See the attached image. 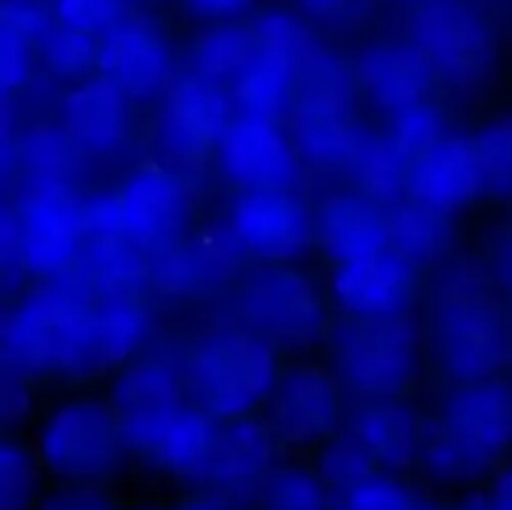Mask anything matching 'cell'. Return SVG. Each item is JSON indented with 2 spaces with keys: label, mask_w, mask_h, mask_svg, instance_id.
<instances>
[{
  "label": "cell",
  "mask_w": 512,
  "mask_h": 510,
  "mask_svg": "<svg viewBox=\"0 0 512 510\" xmlns=\"http://www.w3.org/2000/svg\"><path fill=\"white\" fill-rule=\"evenodd\" d=\"M328 485L318 473L285 465L270 470L258 488L260 510H333L328 498Z\"/></svg>",
  "instance_id": "cell-33"
},
{
  "label": "cell",
  "mask_w": 512,
  "mask_h": 510,
  "mask_svg": "<svg viewBox=\"0 0 512 510\" xmlns=\"http://www.w3.org/2000/svg\"><path fill=\"white\" fill-rule=\"evenodd\" d=\"M230 125V105L213 83L203 78L178 80L168 90L165 108L153 133L155 165L183 173L200 168L223 130Z\"/></svg>",
  "instance_id": "cell-7"
},
{
  "label": "cell",
  "mask_w": 512,
  "mask_h": 510,
  "mask_svg": "<svg viewBox=\"0 0 512 510\" xmlns=\"http://www.w3.org/2000/svg\"><path fill=\"white\" fill-rule=\"evenodd\" d=\"M290 130L298 153L323 170H348L360 148L348 120V103L295 100Z\"/></svg>",
  "instance_id": "cell-23"
},
{
  "label": "cell",
  "mask_w": 512,
  "mask_h": 510,
  "mask_svg": "<svg viewBox=\"0 0 512 510\" xmlns=\"http://www.w3.org/2000/svg\"><path fill=\"white\" fill-rule=\"evenodd\" d=\"M253 25L258 30L260 53L293 70L295 78L325 53L323 43L315 38L313 30L303 20L283 10H270L260 15Z\"/></svg>",
  "instance_id": "cell-32"
},
{
  "label": "cell",
  "mask_w": 512,
  "mask_h": 510,
  "mask_svg": "<svg viewBox=\"0 0 512 510\" xmlns=\"http://www.w3.org/2000/svg\"><path fill=\"white\" fill-rule=\"evenodd\" d=\"M30 395L25 388V378L13 373H3V388H0V413L5 425H15L28 415Z\"/></svg>",
  "instance_id": "cell-45"
},
{
  "label": "cell",
  "mask_w": 512,
  "mask_h": 510,
  "mask_svg": "<svg viewBox=\"0 0 512 510\" xmlns=\"http://www.w3.org/2000/svg\"><path fill=\"white\" fill-rule=\"evenodd\" d=\"M275 455V433L270 425L260 423L253 415L225 420L215 430L208 460L200 470V485H210L223 493L243 498L250 490H258L270 475Z\"/></svg>",
  "instance_id": "cell-18"
},
{
  "label": "cell",
  "mask_w": 512,
  "mask_h": 510,
  "mask_svg": "<svg viewBox=\"0 0 512 510\" xmlns=\"http://www.w3.org/2000/svg\"><path fill=\"white\" fill-rule=\"evenodd\" d=\"M95 68L125 98H150L168 80L170 53L150 25L123 18L100 38Z\"/></svg>",
  "instance_id": "cell-19"
},
{
  "label": "cell",
  "mask_w": 512,
  "mask_h": 510,
  "mask_svg": "<svg viewBox=\"0 0 512 510\" xmlns=\"http://www.w3.org/2000/svg\"><path fill=\"white\" fill-rule=\"evenodd\" d=\"M335 510H440L438 505L410 493L390 475H373L355 488L340 493Z\"/></svg>",
  "instance_id": "cell-38"
},
{
  "label": "cell",
  "mask_w": 512,
  "mask_h": 510,
  "mask_svg": "<svg viewBox=\"0 0 512 510\" xmlns=\"http://www.w3.org/2000/svg\"><path fill=\"white\" fill-rule=\"evenodd\" d=\"M315 473L320 475V480L328 488L345 493V490L355 488L363 480L378 475V463L348 433L343 438H335L330 443H325V448L318 455V468H315Z\"/></svg>",
  "instance_id": "cell-36"
},
{
  "label": "cell",
  "mask_w": 512,
  "mask_h": 510,
  "mask_svg": "<svg viewBox=\"0 0 512 510\" xmlns=\"http://www.w3.org/2000/svg\"><path fill=\"white\" fill-rule=\"evenodd\" d=\"M443 138V118L428 103L413 105V108H405L400 113H395L388 135V140L408 160V165L418 163Z\"/></svg>",
  "instance_id": "cell-37"
},
{
  "label": "cell",
  "mask_w": 512,
  "mask_h": 510,
  "mask_svg": "<svg viewBox=\"0 0 512 510\" xmlns=\"http://www.w3.org/2000/svg\"><path fill=\"white\" fill-rule=\"evenodd\" d=\"M125 448L170 475L198 478L208 460L215 430L200 410L188 405L120 415Z\"/></svg>",
  "instance_id": "cell-10"
},
{
  "label": "cell",
  "mask_w": 512,
  "mask_h": 510,
  "mask_svg": "<svg viewBox=\"0 0 512 510\" xmlns=\"http://www.w3.org/2000/svg\"><path fill=\"white\" fill-rule=\"evenodd\" d=\"M65 130L80 148L115 153L130 138L128 98L108 80H88L65 100Z\"/></svg>",
  "instance_id": "cell-22"
},
{
  "label": "cell",
  "mask_w": 512,
  "mask_h": 510,
  "mask_svg": "<svg viewBox=\"0 0 512 510\" xmlns=\"http://www.w3.org/2000/svg\"><path fill=\"white\" fill-rule=\"evenodd\" d=\"M183 368L195 395L223 420L248 418L280 380L270 340L235 325H218L200 335Z\"/></svg>",
  "instance_id": "cell-3"
},
{
  "label": "cell",
  "mask_w": 512,
  "mask_h": 510,
  "mask_svg": "<svg viewBox=\"0 0 512 510\" xmlns=\"http://www.w3.org/2000/svg\"><path fill=\"white\" fill-rule=\"evenodd\" d=\"M308 13L320 15V18H343L355 8L358 0H298Z\"/></svg>",
  "instance_id": "cell-48"
},
{
  "label": "cell",
  "mask_w": 512,
  "mask_h": 510,
  "mask_svg": "<svg viewBox=\"0 0 512 510\" xmlns=\"http://www.w3.org/2000/svg\"><path fill=\"white\" fill-rule=\"evenodd\" d=\"M240 310L255 333L285 345H305L323 325V300L303 273L270 263L240 288Z\"/></svg>",
  "instance_id": "cell-9"
},
{
  "label": "cell",
  "mask_w": 512,
  "mask_h": 510,
  "mask_svg": "<svg viewBox=\"0 0 512 510\" xmlns=\"http://www.w3.org/2000/svg\"><path fill=\"white\" fill-rule=\"evenodd\" d=\"M495 510H512V463L495 480V490L490 495Z\"/></svg>",
  "instance_id": "cell-49"
},
{
  "label": "cell",
  "mask_w": 512,
  "mask_h": 510,
  "mask_svg": "<svg viewBox=\"0 0 512 510\" xmlns=\"http://www.w3.org/2000/svg\"><path fill=\"white\" fill-rule=\"evenodd\" d=\"M320 240L333 263L390 248L388 213L370 198L338 195L320 208Z\"/></svg>",
  "instance_id": "cell-24"
},
{
  "label": "cell",
  "mask_w": 512,
  "mask_h": 510,
  "mask_svg": "<svg viewBox=\"0 0 512 510\" xmlns=\"http://www.w3.org/2000/svg\"><path fill=\"white\" fill-rule=\"evenodd\" d=\"M40 45H43V58L60 75H80L90 65H98L100 40L85 30L55 25Z\"/></svg>",
  "instance_id": "cell-39"
},
{
  "label": "cell",
  "mask_w": 512,
  "mask_h": 510,
  "mask_svg": "<svg viewBox=\"0 0 512 510\" xmlns=\"http://www.w3.org/2000/svg\"><path fill=\"white\" fill-rule=\"evenodd\" d=\"M343 410L338 380L320 365H295L275 388L270 428L290 443H323Z\"/></svg>",
  "instance_id": "cell-13"
},
{
  "label": "cell",
  "mask_w": 512,
  "mask_h": 510,
  "mask_svg": "<svg viewBox=\"0 0 512 510\" xmlns=\"http://www.w3.org/2000/svg\"><path fill=\"white\" fill-rule=\"evenodd\" d=\"M245 253L283 260L310 238V218L285 190H248L235 200L228 220Z\"/></svg>",
  "instance_id": "cell-17"
},
{
  "label": "cell",
  "mask_w": 512,
  "mask_h": 510,
  "mask_svg": "<svg viewBox=\"0 0 512 510\" xmlns=\"http://www.w3.org/2000/svg\"><path fill=\"white\" fill-rule=\"evenodd\" d=\"M415 288V263L390 248L333 263V293L350 315L403 313Z\"/></svg>",
  "instance_id": "cell-14"
},
{
  "label": "cell",
  "mask_w": 512,
  "mask_h": 510,
  "mask_svg": "<svg viewBox=\"0 0 512 510\" xmlns=\"http://www.w3.org/2000/svg\"><path fill=\"white\" fill-rule=\"evenodd\" d=\"M40 460L33 448L13 438L0 448V510H33L38 503Z\"/></svg>",
  "instance_id": "cell-35"
},
{
  "label": "cell",
  "mask_w": 512,
  "mask_h": 510,
  "mask_svg": "<svg viewBox=\"0 0 512 510\" xmlns=\"http://www.w3.org/2000/svg\"><path fill=\"white\" fill-rule=\"evenodd\" d=\"M338 373L360 393L400 395L418 373V330L405 313L350 315L333 335Z\"/></svg>",
  "instance_id": "cell-5"
},
{
  "label": "cell",
  "mask_w": 512,
  "mask_h": 510,
  "mask_svg": "<svg viewBox=\"0 0 512 510\" xmlns=\"http://www.w3.org/2000/svg\"><path fill=\"white\" fill-rule=\"evenodd\" d=\"M53 15L65 28L108 33L123 20V0H53Z\"/></svg>",
  "instance_id": "cell-41"
},
{
  "label": "cell",
  "mask_w": 512,
  "mask_h": 510,
  "mask_svg": "<svg viewBox=\"0 0 512 510\" xmlns=\"http://www.w3.org/2000/svg\"><path fill=\"white\" fill-rule=\"evenodd\" d=\"M118 410L93 398L65 400L50 410L35 433L40 465L65 483L100 485L113 478L123 458Z\"/></svg>",
  "instance_id": "cell-4"
},
{
  "label": "cell",
  "mask_w": 512,
  "mask_h": 510,
  "mask_svg": "<svg viewBox=\"0 0 512 510\" xmlns=\"http://www.w3.org/2000/svg\"><path fill=\"white\" fill-rule=\"evenodd\" d=\"M512 443V385L498 378L463 383L443 418L420 430V458L445 483H470L488 473Z\"/></svg>",
  "instance_id": "cell-2"
},
{
  "label": "cell",
  "mask_w": 512,
  "mask_h": 510,
  "mask_svg": "<svg viewBox=\"0 0 512 510\" xmlns=\"http://www.w3.org/2000/svg\"><path fill=\"white\" fill-rule=\"evenodd\" d=\"M463 510H495V508H493V503H490V498H478V500H473V503L465 505Z\"/></svg>",
  "instance_id": "cell-50"
},
{
  "label": "cell",
  "mask_w": 512,
  "mask_h": 510,
  "mask_svg": "<svg viewBox=\"0 0 512 510\" xmlns=\"http://www.w3.org/2000/svg\"><path fill=\"white\" fill-rule=\"evenodd\" d=\"M33 510H118L100 485L63 483L40 495Z\"/></svg>",
  "instance_id": "cell-44"
},
{
  "label": "cell",
  "mask_w": 512,
  "mask_h": 510,
  "mask_svg": "<svg viewBox=\"0 0 512 510\" xmlns=\"http://www.w3.org/2000/svg\"><path fill=\"white\" fill-rule=\"evenodd\" d=\"M260 58V40L255 25L248 23H220L203 30L193 40L190 60L198 78L215 83V80H238L245 70Z\"/></svg>",
  "instance_id": "cell-28"
},
{
  "label": "cell",
  "mask_w": 512,
  "mask_h": 510,
  "mask_svg": "<svg viewBox=\"0 0 512 510\" xmlns=\"http://www.w3.org/2000/svg\"><path fill=\"white\" fill-rule=\"evenodd\" d=\"M33 75V43L23 35L3 30L0 35V80L5 98H13Z\"/></svg>",
  "instance_id": "cell-42"
},
{
  "label": "cell",
  "mask_w": 512,
  "mask_h": 510,
  "mask_svg": "<svg viewBox=\"0 0 512 510\" xmlns=\"http://www.w3.org/2000/svg\"><path fill=\"white\" fill-rule=\"evenodd\" d=\"M175 510H240V498L210 485H200L198 490L185 495Z\"/></svg>",
  "instance_id": "cell-46"
},
{
  "label": "cell",
  "mask_w": 512,
  "mask_h": 510,
  "mask_svg": "<svg viewBox=\"0 0 512 510\" xmlns=\"http://www.w3.org/2000/svg\"><path fill=\"white\" fill-rule=\"evenodd\" d=\"M18 210V268L40 280L78 268L85 245L83 205L73 195L15 200Z\"/></svg>",
  "instance_id": "cell-11"
},
{
  "label": "cell",
  "mask_w": 512,
  "mask_h": 510,
  "mask_svg": "<svg viewBox=\"0 0 512 510\" xmlns=\"http://www.w3.org/2000/svg\"><path fill=\"white\" fill-rule=\"evenodd\" d=\"M185 383V368L173 360L140 358L115 375L110 385V405L118 415L173 408L183 403Z\"/></svg>",
  "instance_id": "cell-26"
},
{
  "label": "cell",
  "mask_w": 512,
  "mask_h": 510,
  "mask_svg": "<svg viewBox=\"0 0 512 510\" xmlns=\"http://www.w3.org/2000/svg\"><path fill=\"white\" fill-rule=\"evenodd\" d=\"M80 168V145L58 125H33L18 140L3 138V175H18V200L70 195Z\"/></svg>",
  "instance_id": "cell-15"
},
{
  "label": "cell",
  "mask_w": 512,
  "mask_h": 510,
  "mask_svg": "<svg viewBox=\"0 0 512 510\" xmlns=\"http://www.w3.org/2000/svg\"><path fill=\"white\" fill-rule=\"evenodd\" d=\"M390 243L410 263H430L438 258L450 240L448 213L423 200L395 205L388 213Z\"/></svg>",
  "instance_id": "cell-29"
},
{
  "label": "cell",
  "mask_w": 512,
  "mask_h": 510,
  "mask_svg": "<svg viewBox=\"0 0 512 510\" xmlns=\"http://www.w3.org/2000/svg\"><path fill=\"white\" fill-rule=\"evenodd\" d=\"M143 255V278L163 295L188 293L203 278L195 248L183 243V240H170V243L155 245V248L143 250Z\"/></svg>",
  "instance_id": "cell-34"
},
{
  "label": "cell",
  "mask_w": 512,
  "mask_h": 510,
  "mask_svg": "<svg viewBox=\"0 0 512 510\" xmlns=\"http://www.w3.org/2000/svg\"><path fill=\"white\" fill-rule=\"evenodd\" d=\"M348 173L365 198L395 203L408 188L410 165L390 140H360Z\"/></svg>",
  "instance_id": "cell-30"
},
{
  "label": "cell",
  "mask_w": 512,
  "mask_h": 510,
  "mask_svg": "<svg viewBox=\"0 0 512 510\" xmlns=\"http://www.w3.org/2000/svg\"><path fill=\"white\" fill-rule=\"evenodd\" d=\"M95 293L73 273L40 280L23 300L5 310L0 325L3 373H60L85 378L93 360Z\"/></svg>",
  "instance_id": "cell-1"
},
{
  "label": "cell",
  "mask_w": 512,
  "mask_h": 510,
  "mask_svg": "<svg viewBox=\"0 0 512 510\" xmlns=\"http://www.w3.org/2000/svg\"><path fill=\"white\" fill-rule=\"evenodd\" d=\"M440 78L413 43H373L360 53L358 80L368 98L385 110L423 105Z\"/></svg>",
  "instance_id": "cell-21"
},
{
  "label": "cell",
  "mask_w": 512,
  "mask_h": 510,
  "mask_svg": "<svg viewBox=\"0 0 512 510\" xmlns=\"http://www.w3.org/2000/svg\"><path fill=\"white\" fill-rule=\"evenodd\" d=\"M480 165H483L485 188L493 193H512V123H495L483 130L478 140Z\"/></svg>",
  "instance_id": "cell-40"
},
{
  "label": "cell",
  "mask_w": 512,
  "mask_h": 510,
  "mask_svg": "<svg viewBox=\"0 0 512 510\" xmlns=\"http://www.w3.org/2000/svg\"><path fill=\"white\" fill-rule=\"evenodd\" d=\"M115 195L123 213L125 233L138 248L150 250L178 240L188 213V193L178 173H170L160 165L143 168L130 175Z\"/></svg>",
  "instance_id": "cell-16"
},
{
  "label": "cell",
  "mask_w": 512,
  "mask_h": 510,
  "mask_svg": "<svg viewBox=\"0 0 512 510\" xmlns=\"http://www.w3.org/2000/svg\"><path fill=\"white\" fill-rule=\"evenodd\" d=\"M438 358L453 378H493L508 358V333L483 280L458 275L440 295L435 310Z\"/></svg>",
  "instance_id": "cell-6"
},
{
  "label": "cell",
  "mask_w": 512,
  "mask_h": 510,
  "mask_svg": "<svg viewBox=\"0 0 512 510\" xmlns=\"http://www.w3.org/2000/svg\"><path fill=\"white\" fill-rule=\"evenodd\" d=\"M348 433L368 450L378 468H405L420 448L418 425L403 408L388 403L358 410Z\"/></svg>",
  "instance_id": "cell-27"
},
{
  "label": "cell",
  "mask_w": 512,
  "mask_h": 510,
  "mask_svg": "<svg viewBox=\"0 0 512 510\" xmlns=\"http://www.w3.org/2000/svg\"><path fill=\"white\" fill-rule=\"evenodd\" d=\"M295 90L298 78L293 70L263 53L253 68L235 80V100L245 115L255 118H275L283 113L290 103H295Z\"/></svg>",
  "instance_id": "cell-31"
},
{
  "label": "cell",
  "mask_w": 512,
  "mask_h": 510,
  "mask_svg": "<svg viewBox=\"0 0 512 510\" xmlns=\"http://www.w3.org/2000/svg\"><path fill=\"white\" fill-rule=\"evenodd\" d=\"M298 155L275 118L240 115L218 140L225 175L245 190H288L298 180Z\"/></svg>",
  "instance_id": "cell-12"
},
{
  "label": "cell",
  "mask_w": 512,
  "mask_h": 510,
  "mask_svg": "<svg viewBox=\"0 0 512 510\" xmlns=\"http://www.w3.org/2000/svg\"><path fill=\"white\" fill-rule=\"evenodd\" d=\"M410 43L455 85L475 83L488 70L490 33L460 0H423L410 18Z\"/></svg>",
  "instance_id": "cell-8"
},
{
  "label": "cell",
  "mask_w": 512,
  "mask_h": 510,
  "mask_svg": "<svg viewBox=\"0 0 512 510\" xmlns=\"http://www.w3.org/2000/svg\"><path fill=\"white\" fill-rule=\"evenodd\" d=\"M253 3L255 0H185V5H188L195 15H203V18L213 20L235 18V15L245 13Z\"/></svg>",
  "instance_id": "cell-47"
},
{
  "label": "cell",
  "mask_w": 512,
  "mask_h": 510,
  "mask_svg": "<svg viewBox=\"0 0 512 510\" xmlns=\"http://www.w3.org/2000/svg\"><path fill=\"white\" fill-rule=\"evenodd\" d=\"M53 20V8H45L40 0H3V30L23 35L30 43H43L55 28Z\"/></svg>",
  "instance_id": "cell-43"
},
{
  "label": "cell",
  "mask_w": 512,
  "mask_h": 510,
  "mask_svg": "<svg viewBox=\"0 0 512 510\" xmlns=\"http://www.w3.org/2000/svg\"><path fill=\"white\" fill-rule=\"evenodd\" d=\"M145 300L138 285L100 290L93 300L95 370L113 368L135 353L145 333Z\"/></svg>",
  "instance_id": "cell-25"
},
{
  "label": "cell",
  "mask_w": 512,
  "mask_h": 510,
  "mask_svg": "<svg viewBox=\"0 0 512 510\" xmlns=\"http://www.w3.org/2000/svg\"><path fill=\"white\" fill-rule=\"evenodd\" d=\"M483 188L485 175L478 145L470 138L445 135L418 163L410 165L408 190L413 198L445 213L468 205Z\"/></svg>",
  "instance_id": "cell-20"
}]
</instances>
